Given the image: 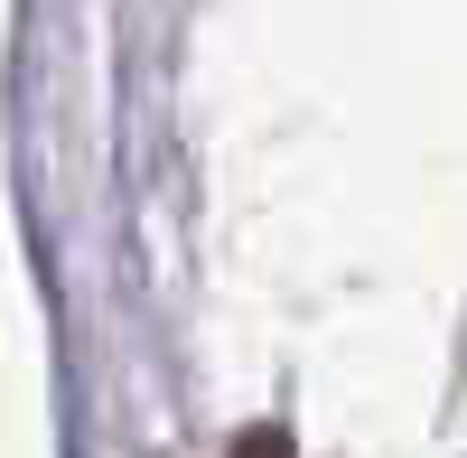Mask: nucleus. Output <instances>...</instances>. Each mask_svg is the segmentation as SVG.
I'll list each match as a JSON object with an SVG mask.
<instances>
[{"label": "nucleus", "mask_w": 467, "mask_h": 458, "mask_svg": "<svg viewBox=\"0 0 467 458\" xmlns=\"http://www.w3.org/2000/svg\"><path fill=\"white\" fill-rule=\"evenodd\" d=\"M234 458H290V431H244V440H234Z\"/></svg>", "instance_id": "obj_1"}]
</instances>
